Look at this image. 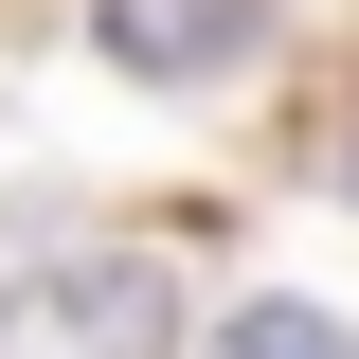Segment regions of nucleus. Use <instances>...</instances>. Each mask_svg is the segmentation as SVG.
<instances>
[{
    "label": "nucleus",
    "instance_id": "f257e3e1",
    "mask_svg": "<svg viewBox=\"0 0 359 359\" xmlns=\"http://www.w3.org/2000/svg\"><path fill=\"white\" fill-rule=\"evenodd\" d=\"M162 341H180V269L162 252H54L0 306V359H162Z\"/></svg>",
    "mask_w": 359,
    "mask_h": 359
},
{
    "label": "nucleus",
    "instance_id": "f03ea898",
    "mask_svg": "<svg viewBox=\"0 0 359 359\" xmlns=\"http://www.w3.org/2000/svg\"><path fill=\"white\" fill-rule=\"evenodd\" d=\"M90 36L126 54V72H162V90H180V72H233V54L269 36V0H108Z\"/></svg>",
    "mask_w": 359,
    "mask_h": 359
},
{
    "label": "nucleus",
    "instance_id": "7ed1b4c3",
    "mask_svg": "<svg viewBox=\"0 0 359 359\" xmlns=\"http://www.w3.org/2000/svg\"><path fill=\"white\" fill-rule=\"evenodd\" d=\"M198 359H359V341H341L323 306H233V323H216Z\"/></svg>",
    "mask_w": 359,
    "mask_h": 359
}]
</instances>
